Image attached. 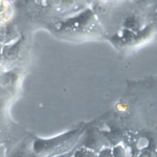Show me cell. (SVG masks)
Returning a JSON list of instances; mask_svg holds the SVG:
<instances>
[{"instance_id":"obj_1","label":"cell","mask_w":157,"mask_h":157,"mask_svg":"<svg viewBox=\"0 0 157 157\" xmlns=\"http://www.w3.org/2000/svg\"><path fill=\"white\" fill-rule=\"evenodd\" d=\"M2 84H4L5 86L9 85V84L10 83V81H11V78L9 76H6L4 78H2Z\"/></svg>"},{"instance_id":"obj_2","label":"cell","mask_w":157,"mask_h":157,"mask_svg":"<svg viewBox=\"0 0 157 157\" xmlns=\"http://www.w3.org/2000/svg\"><path fill=\"white\" fill-rule=\"evenodd\" d=\"M13 157H25V156L22 153H17Z\"/></svg>"}]
</instances>
